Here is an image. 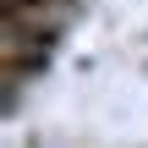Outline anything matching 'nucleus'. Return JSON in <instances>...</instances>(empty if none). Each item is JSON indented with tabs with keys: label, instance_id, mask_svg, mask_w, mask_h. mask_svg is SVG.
<instances>
[{
	"label": "nucleus",
	"instance_id": "obj_2",
	"mask_svg": "<svg viewBox=\"0 0 148 148\" xmlns=\"http://www.w3.org/2000/svg\"><path fill=\"white\" fill-rule=\"evenodd\" d=\"M71 0H0V16H66Z\"/></svg>",
	"mask_w": 148,
	"mask_h": 148
},
{
	"label": "nucleus",
	"instance_id": "obj_1",
	"mask_svg": "<svg viewBox=\"0 0 148 148\" xmlns=\"http://www.w3.org/2000/svg\"><path fill=\"white\" fill-rule=\"evenodd\" d=\"M49 66V55H38V49H0V71H5V82L16 88L22 77H33V71H44Z\"/></svg>",
	"mask_w": 148,
	"mask_h": 148
}]
</instances>
